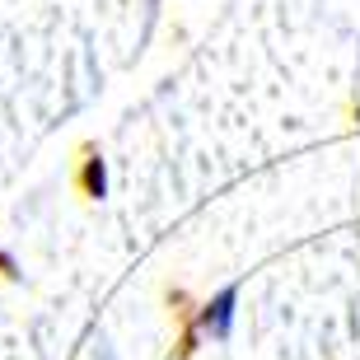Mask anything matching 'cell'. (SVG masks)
Instances as JSON below:
<instances>
[{"mask_svg": "<svg viewBox=\"0 0 360 360\" xmlns=\"http://www.w3.org/2000/svg\"><path fill=\"white\" fill-rule=\"evenodd\" d=\"M75 187H80L89 201H103L108 197V164H103V155H98V150H84V155H80Z\"/></svg>", "mask_w": 360, "mask_h": 360, "instance_id": "obj_2", "label": "cell"}, {"mask_svg": "<svg viewBox=\"0 0 360 360\" xmlns=\"http://www.w3.org/2000/svg\"><path fill=\"white\" fill-rule=\"evenodd\" d=\"M356 122H360V108H356Z\"/></svg>", "mask_w": 360, "mask_h": 360, "instance_id": "obj_4", "label": "cell"}, {"mask_svg": "<svg viewBox=\"0 0 360 360\" xmlns=\"http://www.w3.org/2000/svg\"><path fill=\"white\" fill-rule=\"evenodd\" d=\"M234 314H239V285H220L197 309V333L211 337V342H229L234 337Z\"/></svg>", "mask_w": 360, "mask_h": 360, "instance_id": "obj_1", "label": "cell"}, {"mask_svg": "<svg viewBox=\"0 0 360 360\" xmlns=\"http://www.w3.org/2000/svg\"><path fill=\"white\" fill-rule=\"evenodd\" d=\"M94 360H117V351H112L103 337H98V347H94Z\"/></svg>", "mask_w": 360, "mask_h": 360, "instance_id": "obj_3", "label": "cell"}]
</instances>
